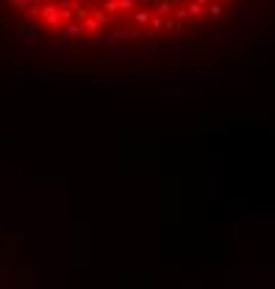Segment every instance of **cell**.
<instances>
[{"label":"cell","instance_id":"1","mask_svg":"<svg viewBox=\"0 0 275 289\" xmlns=\"http://www.w3.org/2000/svg\"><path fill=\"white\" fill-rule=\"evenodd\" d=\"M17 31L61 45H92L136 36L139 23L153 34L222 14V0H0Z\"/></svg>","mask_w":275,"mask_h":289}]
</instances>
